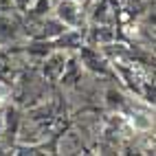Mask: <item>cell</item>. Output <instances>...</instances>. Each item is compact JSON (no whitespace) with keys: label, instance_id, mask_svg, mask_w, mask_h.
I'll list each match as a JSON object with an SVG mask.
<instances>
[{"label":"cell","instance_id":"cell-1","mask_svg":"<svg viewBox=\"0 0 156 156\" xmlns=\"http://www.w3.org/2000/svg\"><path fill=\"white\" fill-rule=\"evenodd\" d=\"M53 16L62 24H66L68 29H79L81 22H84L81 5L75 2V0H59L57 5H53Z\"/></svg>","mask_w":156,"mask_h":156},{"label":"cell","instance_id":"cell-2","mask_svg":"<svg viewBox=\"0 0 156 156\" xmlns=\"http://www.w3.org/2000/svg\"><path fill=\"white\" fill-rule=\"evenodd\" d=\"M119 18V2L117 0H95L90 11V20L95 24H117Z\"/></svg>","mask_w":156,"mask_h":156},{"label":"cell","instance_id":"cell-3","mask_svg":"<svg viewBox=\"0 0 156 156\" xmlns=\"http://www.w3.org/2000/svg\"><path fill=\"white\" fill-rule=\"evenodd\" d=\"M20 22L16 20V16L11 11L0 13V44H9L20 35Z\"/></svg>","mask_w":156,"mask_h":156},{"label":"cell","instance_id":"cell-4","mask_svg":"<svg viewBox=\"0 0 156 156\" xmlns=\"http://www.w3.org/2000/svg\"><path fill=\"white\" fill-rule=\"evenodd\" d=\"M79 59H81V64H84L88 70H92V73H108L106 59H103V57L99 55V51L92 48L90 44H88V46H81V51H79Z\"/></svg>","mask_w":156,"mask_h":156},{"label":"cell","instance_id":"cell-5","mask_svg":"<svg viewBox=\"0 0 156 156\" xmlns=\"http://www.w3.org/2000/svg\"><path fill=\"white\" fill-rule=\"evenodd\" d=\"M66 53H62V48H55L53 53H51L46 59H44V75L48 79L57 81L62 77V73H64V66H66Z\"/></svg>","mask_w":156,"mask_h":156},{"label":"cell","instance_id":"cell-6","mask_svg":"<svg viewBox=\"0 0 156 156\" xmlns=\"http://www.w3.org/2000/svg\"><path fill=\"white\" fill-rule=\"evenodd\" d=\"M112 40H114V24H95L88 31V44L90 46L108 44Z\"/></svg>","mask_w":156,"mask_h":156},{"label":"cell","instance_id":"cell-7","mask_svg":"<svg viewBox=\"0 0 156 156\" xmlns=\"http://www.w3.org/2000/svg\"><path fill=\"white\" fill-rule=\"evenodd\" d=\"M13 2V9L16 11H27L29 5H31V0H11Z\"/></svg>","mask_w":156,"mask_h":156},{"label":"cell","instance_id":"cell-8","mask_svg":"<svg viewBox=\"0 0 156 156\" xmlns=\"http://www.w3.org/2000/svg\"><path fill=\"white\" fill-rule=\"evenodd\" d=\"M7 11H13V2L11 0H0V13H7Z\"/></svg>","mask_w":156,"mask_h":156},{"label":"cell","instance_id":"cell-9","mask_svg":"<svg viewBox=\"0 0 156 156\" xmlns=\"http://www.w3.org/2000/svg\"><path fill=\"white\" fill-rule=\"evenodd\" d=\"M7 92H9V88H7V86L2 84V81H0V97H5V95H7Z\"/></svg>","mask_w":156,"mask_h":156},{"label":"cell","instance_id":"cell-10","mask_svg":"<svg viewBox=\"0 0 156 156\" xmlns=\"http://www.w3.org/2000/svg\"><path fill=\"white\" fill-rule=\"evenodd\" d=\"M75 2H79V5H81V2H86V0H75Z\"/></svg>","mask_w":156,"mask_h":156}]
</instances>
